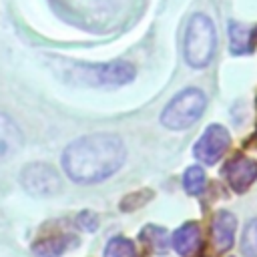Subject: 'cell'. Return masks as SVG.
Masks as SVG:
<instances>
[{"label": "cell", "instance_id": "obj_1", "mask_svg": "<svg viewBox=\"0 0 257 257\" xmlns=\"http://www.w3.org/2000/svg\"><path fill=\"white\" fill-rule=\"evenodd\" d=\"M126 149L116 135L96 133L70 143L62 153V167L76 183H98L124 163Z\"/></svg>", "mask_w": 257, "mask_h": 257}, {"label": "cell", "instance_id": "obj_2", "mask_svg": "<svg viewBox=\"0 0 257 257\" xmlns=\"http://www.w3.org/2000/svg\"><path fill=\"white\" fill-rule=\"evenodd\" d=\"M215 26L205 14H195L187 24L185 58L191 66L203 68L215 54Z\"/></svg>", "mask_w": 257, "mask_h": 257}, {"label": "cell", "instance_id": "obj_3", "mask_svg": "<svg viewBox=\"0 0 257 257\" xmlns=\"http://www.w3.org/2000/svg\"><path fill=\"white\" fill-rule=\"evenodd\" d=\"M207 96L199 88L181 90L163 110L161 122L171 131H183L193 126L205 112Z\"/></svg>", "mask_w": 257, "mask_h": 257}, {"label": "cell", "instance_id": "obj_4", "mask_svg": "<svg viewBox=\"0 0 257 257\" xmlns=\"http://www.w3.org/2000/svg\"><path fill=\"white\" fill-rule=\"evenodd\" d=\"M22 187L40 197H48L60 191L62 183L54 167L46 163H30L22 169Z\"/></svg>", "mask_w": 257, "mask_h": 257}, {"label": "cell", "instance_id": "obj_5", "mask_svg": "<svg viewBox=\"0 0 257 257\" xmlns=\"http://www.w3.org/2000/svg\"><path fill=\"white\" fill-rule=\"evenodd\" d=\"M229 143H231V137H229L227 128L221 124H211L205 128V133L197 141L193 155L197 157V161H201L205 165H215L227 151Z\"/></svg>", "mask_w": 257, "mask_h": 257}, {"label": "cell", "instance_id": "obj_6", "mask_svg": "<svg viewBox=\"0 0 257 257\" xmlns=\"http://www.w3.org/2000/svg\"><path fill=\"white\" fill-rule=\"evenodd\" d=\"M223 175L235 193H245L257 179V163L249 157L235 155L231 161L225 163Z\"/></svg>", "mask_w": 257, "mask_h": 257}, {"label": "cell", "instance_id": "obj_7", "mask_svg": "<svg viewBox=\"0 0 257 257\" xmlns=\"http://www.w3.org/2000/svg\"><path fill=\"white\" fill-rule=\"evenodd\" d=\"M90 72H92L90 82L100 84V86H120V84H126L135 78V68L128 62L102 64V66L90 68Z\"/></svg>", "mask_w": 257, "mask_h": 257}, {"label": "cell", "instance_id": "obj_8", "mask_svg": "<svg viewBox=\"0 0 257 257\" xmlns=\"http://www.w3.org/2000/svg\"><path fill=\"white\" fill-rule=\"evenodd\" d=\"M235 229H237V219L233 217V213H229L225 209L215 213L213 225H211V239H213L215 251L223 253V251L231 249V245L235 241Z\"/></svg>", "mask_w": 257, "mask_h": 257}, {"label": "cell", "instance_id": "obj_9", "mask_svg": "<svg viewBox=\"0 0 257 257\" xmlns=\"http://www.w3.org/2000/svg\"><path fill=\"white\" fill-rule=\"evenodd\" d=\"M257 42V26L255 24H229V48L233 54H249L253 52Z\"/></svg>", "mask_w": 257, "mask_h": 257}, {"label": "cell", "instance_id": "obj_10", "mask_svg": "<svg viewBox=\"0 0 257 257\" xmlns=\"http://www.w3.org/2000/svg\"><path fill=\"white\" fill-rule=\"evenodd\" d=\"M72 247H76V237L74 235L54 233V235H48V237H42V239L34 241L32 251L38 257H60L62 253H66Z\"/></svg>", "mask_w": 257, "mask_h": 257}, {"label": "cell", "instance_id": "obj_11", "mask_svg": "<svg viewBox=\"0 0 257 257\" xmlns=\"http://www.w3.org/2000/svg\"><path fill=\"white\" fill-rule=\"evenodd\" d=\"M173 247L181 257H193L197 255L201 247V231L197 223H185L181 225L173 235Z\"/></svg>", "mask_w": 257, "mask_h": 257}, {"label": "cell", "instance_id": "obj_12", "mask_svg": "<svg viewBox=\"0 0 257 257\" xmlns=\"http://www.w3.org/2000/svg\"><path fill=\"white\" fill-rule=\"evenodd\" d=\"M22 143L24 139H22L20 128L12 122V118L0 112V159L12 157L22 147Z\"/></svg>", "mask_w": 257, "mask_h": 257}, {"label": "cell", "instance_id": "obj_13", "mask_svg": "<svg viewBox=\"0 0 257 257\" xmlns=\"http://www.w3.org/2000/svg\"><path fill=\"white\" fill-rule=\"evenodd\" d=\"M141 239H143V245H147L153 253L161 255V253H167V249H169V233L163 227L147 225L141 231Z\"/></svg>", "mask_w": 257, "mask_h": 257}, {"label": "cell", "instance_id": "obj_14", "mask_svg": "<svg viewBox=\"0 0 257 257\" xmlns=\"http://www.w3.org/2000/svg\"><path fill=\"white\" fill-rule=\"evenodd\" d=\"M104 257H139V253L131 239L112 237L104 247Z\"/></svg>", "mask_w": 257, "mask_h": 257}, {"label": "cell", "instance_id": "obj_15", "mask_svg": "<svg viewBox=\"0 0 257 257\" xmlns=\"http://www.w3.org/2000/svg\"><path fill=\"white\" fill-rule=\"evenodd\" d=\"M205 171L201 169V167H197V165H193V167H189L187 171H185V177H183V187H185V191L189 193V195H199L203 189H205Z\"/></svg>", "mask_w": 257, "mask_h": 257}, {"label": "cell", "instance_id": "obj_16", "mask_svg": "<svg viewBox=\"0 0 257 257\" xmlns=\"http://www.w3.org/2000/svg\"><path fill=\"white\" fill-rule=\"evenodd\" d=\"M241 251L245 257H257V219L245 225L241 235Z\"/></svg>", "mask_w": 257, "mask_h": 257}, {"label": "cell", "instance_id": "obj_17", "mask_svg": "<svg viewBox=\"0 0 257 257\" xmlns=\"http://www.w3.org/2000/svg\"><path fill=\"white\" fill-rule=\"evenodd\" d=\"M153 195H151V191H139V193H131L128 197H124L122 199V203H120V207H122V211H133V209H137L139 205H143L145 201H149Z\"/></svg>", "mask_w": 257, "mask_h": 257}, {"label": "cell", "instance_id": "obj_18", "mask_svg": "<svg viewBox=\"0 0 257 257\" xmlns=\"http://www.w3.org/2000/svg\"><path fill=\"white\" fill-rule=\"evenodd\" d=\"M76 225L84 231H94L98 227V217L92 213V211H82L78 217H76Z\"/></svg>", "mask_w": 257, "mask_h": 257}]
</instances>
